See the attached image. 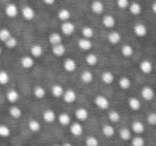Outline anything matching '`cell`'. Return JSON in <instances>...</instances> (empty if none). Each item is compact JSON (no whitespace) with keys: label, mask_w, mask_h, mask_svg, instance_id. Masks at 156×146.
I'll return each instance as SVG.
<instances>
[{"label":"cell","mask_w":156,"mask_h":146,"mask_svg":"<svg viewBox=\"0 0 156 146\" xmlns=\"http://www.w3.org/2000/svg\"><path fill=\"white\" fill-rule=\"evenodd\" d=\"M43 1H44V3H46V5H54L56 0H43Z\"/></svg>","instance_id":"obj_48"},{"label":"cell","mask_w":156,"mask_h":146,"mask_svg":"<svg viewBox=\"0 0 156 146\" xmlns=\"http://www.w3.org/2000/svg\"><path fill=\"white\" fill-rule=\"evenodd\" d=\"M132 130L137 134H141L144 131V125L139 120H135L132 124Z\"/></svg>","instance_id":"obj_23"},{"label":"cell","mask_w":156,"mask_h":146,"mask_svg":"<svg viewBox=\"0 0 156 146\" xmlns=\"http://www.w3.org/2000/svg\"><path fill=\"white\" fill-rule=\"evenodd\" d=\"M54 146H61V145H59V144H56V145H54Z\"/></svg>","instance_id":"obj_52"},{"label":"cell","mask_w":156,"mask_h":146,"mask_svg":"<svg viewBox=\"0 0 156 146\" xmlns=\"http://www.w3.org/2000/svg\"><path fill=\"white\" fill-rule=\"evenodd\" d=\"M91 10L95 14H102L104 12V3L101 0H94L91 3Z\"/></svg>","instance_id":"obj_9"},{"label":"cell","mask_w":156,"mask_h":146,"mask_svg":"<svg viewBox=\"0 0 156 146\" xmlns=\"http://www.w3.org/2000/svg\"><path fill=\"white\" fill-rule=\"evenodd\" d=\"M69 131L75 137H79V135L83 134V125L80 123H73V124L69 126Z\"/></svg>","instance_id":"obj_4"},{"label":"cell","mask_w":156,"mask_h":146,"mask_svg":"<svg viewBox=\"0 0 156 146\" xmlns=\"http://www.w3.org/2000/svg\"><path fill=\"white\" fill-rule=\"evenodd\" d=\"M119 86L122 90H127L130 86V79L128 77H121L119 80Z\"/></svg>","instance_id":"obj_35"},{"label":"cell","mask_w":156,"mask_h":146,"mask_svg":"<svg viewBox=\"0 0 156 146\" xmlns=\"http://www.w3.org/2000/svg\"><path fill=\"white\" fill-rule=\"evenodd\" d=\"M63 67H64V69L66 71L72 73V71H74L77 68V64H76V61L74 60V59L69 58L64 60V62H63Z\"/></svg>","instance_id":"obj_6"},{"label":"cell","mask_w":156,"mask_h":146,"mask_svg":"<svg viewBox=\"0 0 156 146\" xmlns=\"http://www.w3.org/2000/svg\"><path fill=\"white\" fill-rule=\"evenodd\" d=\"M9 114H10V115H11L13 118H20V116L23 115V111L20 110V108L16 107V106H13V107L10 108Z\"/></svg>","instance_id":"obj_30"},{"label":"cell","mask_w":156,"mask_h":146,"mask_svg":"<svg viewBox=\"0 0 156 146\" xmlns=\"http://www.w3.org/2000/svg\"><path fill=\"white\" fill-rule=\"evenodd\" d=\"M28 128L30 129L32 132H39L41 130V124L37 122V120H31L28 123Z\"/></svg>","instance_id":"obj_29"},{"label":"cell","mask_w":156,"mask_h":146,"mask_svg":"<svg viewBox=\"0 0 156 146\" xmlns=\"http://www.w3.org/2000/svg\"><path fill=\"white\" fill-rule=\"evenodd\" d=\"M86 62H87L88 65H91V66L95 65L96 63H98V57H96V54H89L87 57H86Z\"/></svg>","instance_id":"obj_42"},{"label":"cell","mask_w":156,"mask_h":146,"mask_svg":"<svg viewBox=\"0 0 156 146\" xmlns=\"http://www.w3.org/2000/svg\"><path fill=\"white\" fill-rule=\"evenodd\" d=\"M81 33H83V36L85 37V39H88L90 40L91 37H93L94 35V31L93 29L91 28V27H83V30H81Z\"/></svg>","instance_id":"obj_37"},{"label":"cell","mask_w":156,"mask_h":146,"mask_svg":"<svg viewBox=\"0 0 156 146\" xmlns=\"http://www.w3.org/2000/svg\"><path fill=\"white\" fill-rule=\"evenodd\" d=\"M10 36H11V32H10L9 29L7 28L0 29V41H2L5 43Z\"/></svg>","instance_id":"obj_40"},{"label":"cell","mask_w":156,"mask_h":146,"mask_svg":"<svg viewBox=\"0 0 156 146\" xmlns=\"http://www.w3.org/2000/svg\"><path fill=\"white\" fill-rule=\"evenodd\" d=\"M94 103H95L96 107L100 108L101 110H107L109 108V106H110L109 100L105 96H103V95L96 96L95 98H94Z\"/></svg>","instance_id":"obj_1"},{"label":"cell","mask_w":156,"mask_h":146,"mask_svg":"<svg viewBox=\"0 0 156 146\" xmlns=\"http://www.w3.org/2000/svg\"><path fill=\"white\" fill-rule=\"evenodd\" d=\"M86 146H98V140L93 135H90L86 139Z\"/></svg>","instance_id":"obj_44"},{"label":"cell","mask_w":156,"mask_h":146,"mask_svg":"<svg viewBox=\"0 0 156 146\" xmlns=\"http://www.w3.org/2000/svg\"><path fill=\"white\" fill-rule=\"evenodd\" d=\"M102 131H103V134L107 137H111L115 134V128L111 125H104Z\"/></svg>","instance_id":"obj_32"},{"label":"cell","mask_w":156,"mask_h":146,"mask_svg":"<svg viewBox=\"0 0 156 146\" xmlns=\"http://www.w3.org/2000/svg\"><path fill=\"white\" fill-rule=\"evenodd\" d=\"M31 57L32 58H40V57L43 54V48L42 46H40L39 44H34V45L31 46Z\"/></svg>","instance_id":"obj_16"},{"label":"cell","mask_w":156,"mask_h":146,"mask_svg":"<svg viewBox=\"0 0 156 146\" xmlns=\"http://www.w3.org/2000/svg\"><path fill=\"white\" fill-rule=\"evenodd\" d=\"M57 118H58L59 123H60L62 126H67V125L71 124V116L67 113H60L57 116Z\"/></svg>","instance_id":"obj_24"},{"label":"cell","mask_w":156,"mask_h":146,"mask_svg":"<svg viewBox=\"0 0 156 146\" xmlns=\"http://www.w3.org/2000/svg\"><path fill=\"white\" fill-rule=\"evenodd\" d=\"M132 144L133 146H144V140L140 135H137V137H133Z\"/></svg>","instance_id":"obj_45"},{"label":"cell","mask_w":156,"mask_h":146,"mask_svg":"<svg viewBox=\"0 0 156 146\" xmlns=\"http://www.w3.org/2000/svg\"><path fill=\"white\" fill-rule=\"evenodd\" d=\"M22 15L26 20H32L35 17V12L31 7H24L22 10Z\"/></svg>","instance_id":"obj_3"},{"label":"cell","mask_w":156,"mask_h":146,"mask_svg":"<svg viewBox=\"0 0 156 146\" xmlns=\"http://www.w3.org/2000/svg\"><path fill=\"white\" fill-rule=\"evenodd\" d=\"M18 98H20V94H18L17 92H16L15 90H10L8 91L7 93V99L9 103H15L16 101L18 100Z\"/></svg>","instance_id":"obj_25"},{"label":"cell","mask_w":156,"mask_h":146,"mask_svg":"<svg viewBox=\"0 0 156 146\" xmlns=\"http://www.w3.org/2000/svg\"><path fill=\"white\" fill-rule=\"evenodd\" d=\"M139 67H140L141 71H142L143 74H147V75L151 73L152 69H153V65H152V63L150 62V61H147V60L141 61Z\"/></svg>","instance_id":"obj_15"},{"label":"cell","mask_w":156,"mask_h":146,"mask_svg":"<svg viewBox=\"0 0 156 146\" xmlns=\"http://www.w3.org/2000/svg\"><path fill=\"white\" fill-rule=\"evenodd\" d=\"M119 135L122 140L127 141V140H129L132 137V132H130V130L128 128H121L119 131Z\"/></svg>","instance_id":"obj_33"},{"label":"cell","mask_w":156,"mask_h":146,"mask_svg":"<svg viewBox=\"0 0 156 146\" xmlns=\"http://www.w3.org/2000/svg\"><path fill=\"white\" fill-rule=\"evenodd\" d=\"M89 116V113L88 111L85 109V108H79L75 111V117L77 118L78 120H80V122H83L86 120Z\"/></svg>","instance_id":"obj_14"},{"label":"cell","mask_w":156,"mask_h":146,"mask_svg":"<svg viewBox=\"0 0 156 146\" xmlns=\"http://www.w3.org/2000/svg\"><path fill=\"white\" fill-rule=\"evenodd\" d=\"M134 32H135V34H136L137 36L143 37V36H145V35H147V27H145V25L137 24L136 26L134 27Z\"/></svg>","instance_id":"obj_13"},{"label":"cell","mask_w":156,"mask_h":146,"mask_svg":"<svg viewBox=\"0 0 156 146\" xmlns=\"http://www.w3.org/2000/svg\"><path fill=\"white\" fill-rule=\"evenodd\" d=\"M20 65H22L24 68H31V67L34 65V59L31 56H25L20 59Z\"/></svg>","instance_id":"obj_11"},{"label":"cell","mask_w":156,"mask_h":146,"mask_svg":"<svg viewBox=\"0 0 156 146\" xmlns=\"http://www.w3.org/2000/svg\"><path fill=\"white\" fill-rule=\"evenodd\" d=\"M117 5L120 9H127L129 5V1L128 0H117Z\"/></svg>","instance_id":"obj_46"},{"label":"cell","mask_w":156,"mask_h":146,"mask_svg":"<svg viewBox=\"0 0 156 146\" xmlns=\"http://www.w3.org/2000/svg\"><path fill=\"white\" fill-rule=\"evenodd\" d=\"M121 52L122 54H123L124 57H126V58H129V57L133 56V54H134V49H133V47L130 45H123L122 46V49H121Z\"/></svg>","instance_id":"obj_34"},{"label":"cell","mask_w":156,"mask_h":146,"mask_svg":"<svg viewBox=\"0 0 156 146\" xmlns=\"http://www.w3.org/2000/svg\"><path fill=\"white\" fill-rule=\"evenodd\" d=\"M80 78H81V80H83V82H85V83H87V84L91 83V82L93 81V75H92V73L89 71H83Z\"/></svg>","instance_id":"obj_31"},{"label":"cell","mask_w":156,"mask_h":146,"mask_svg":"<svg viewBox=\"0 0 156 146\" xmlns=\"http://www.w3.org/2000/svg\"><path fill=\"white\" fill-rule=\"evenodd\" d=\"M9 80H10L9 74H8L5 71H0V84L5 85V84L9 82Z\"/></svg>","instance_id":"obj_43"},{"label":"cell","mask_w":156,"mask_h":146,"mask_svg":"<svg viewBox=\"0 0 156 146\" xmlns=\"http://www.w3.org/2000/svg\"><path fill=\"white\" fill-rule=\"evenodd\" d=\"M102 80L105 84H111L115 80V77H113V74L111 71H104L102 74Z\"/></svg>","instance_id":"obj_28"},{"label":"cell","mask_w":156,"mask_h":146,"mask_svg":"<svg viewBox=\"0 0 156 146\" xmlns=\"http://www.w3.org/2000/svg\"><path fill=\"white\" fill-rule=\"evenodd\" d=\"M5 46H7L8 48L12 49V48H15L16 46H17L18 42H17V39H16V37H14V36H12V35H11V36H10L9 39L5 42Z\"/></svg>","instance_id":"obj_39"},{"label":"cell","mask_w":156,"mask_h":146,"mask_svg":"<svg viewBox=\"0 0 156 146\" xmlns=\"http://www.w3.org/2000/svg\"><path fill=\"white\" fill-rule=\"evenodd\" d=\"M103 25L108 29L112 28L115 25V18L111 15H105L103 17Z\"/></svg>","instance_id":"obj_20"},{"label":"cell","mask_w":156,"mask_h":146,"mask_svg":"<svg viewBox=\"0 0 156 146\" xmlns=\"http://www.w3.org/2000/svg\"><path fill=\"white\" fill-rule=\"evenodd\" d=\"M92 46H93L92 42L88 39H85V37H83V39H80L78 41V47L80 48L81 50H83V51L90 50L92 48Z\"/></svg>","instance_id":"obj_10"},{"label":"cell","mask_w":156,"mask_h":146,"mask_svg":"<svg viewBox=\"0 0 156 146\" xmlns=\"http://www.w3.org/2000/svg\"><path fill=\"white\" fill-rule=\"evenodd\" d=\"M75 31V25L71 22H64L61 25V32L64 35H71Z\"/></svg>","instance_id":"obj_2"},{"label":"cell","mask_w":156,"mask_h":146,"mask_svg":"<svg viewBox=\"0 0 156 146\" xmlns=\"http://www.w3.org/2000/svg\"><path fill=\"white\" fill-rule=\"evenodd\" d=\"M128 10H129V12L133 15H139L141 13V11H142V8H141V5L138 2H135L134 1V2L129 3Z\"/></svg>","instance_id":"obj_22"},{"label":"cell","mask_w":156,"mask_h":146,"mask_svg":"<svg viewBox=\"0 0 156 146\" xmlns=\"http://www.w3.org/2000/svg\"><path fill=\"white\" fill-rule=\"evenodd\" d=\"M128 107L133 110V111H138L139 109L141 108V103L138 98L136 97H130L128 99Z\"/></svg>","instance_id":"obj_17"},{"label":"cell","mask_w":156,"mask_h":146,"mask_svg":"<svg viewBox=\"0 0 156 146\" xmlns=\"http://www.w3.org/2000/svg\"><path fill=\"white\" fill-rule=\"evenodd\" d=\"M63 93H64V89L60 84H54L51 86V94L55 97H61L63 95Z\"/></svg>","instance_id":"obj_27"},{"label":"cell","mask_w":156,"mask_h":146,"mask_svg":"<svg viewBox=\"0 0 156 146\" xmlns=\"http://www.w3.org/2000/svg\"><path fill=\"white\" fill-rule=\"evenodd\" d=\"M141 96L144 100H152L154 98V91L150 86H143L141 90Z\"/></svg>","instance_id":"obj_7"},{"label":"cell","mask_w":156,"mask_h":146,"mask_svg":"<svg viewBox=\"0 0 156 146\" xmlns=\"http://www.w3.org/2000/svg\"><path fill=\"white\" fill-rule=\"evenodd\" d=\"M11 134V130L7 125H0V137H8Z\"/></svg>","instance_id":"obj_41"},{"label":"cell","mask_w":156,"mask_h":146,"mask_svg":"<svg viewBox=\"0 0 156 146\" xmlns=\"http://www.w3.org/2000/svg\"><path fill=\"white\" fill-rule=\"evenodd\" d=\"M1 51H2V49H1V47H0V54H1Z\"/></svg>","instance_id":"obj_51"},{"label":"cell","mask_w":156,"mask_h":146,"mask_svg":"<svg viewBox=\"0 0 156 146\" xmlns=\"http://www.w3.org/2000/svg\"><path fill=\"white\" fill-rule=\"evenodd\" d=\"M33 93H34V96L39 99H42L44 96H45L46 92H45V89L43 86L39 85V86H35L34 90H33Z\"/></svg>","instance_id":"obj_38"},{"label":"cell","mask_w":156,"mask_h":146,"mask_svg":"<svg viewBox=\"0 0 156 146\" xmlns=\"http://www.w3.org/2000/svg\"><path fill=\"white\" fill-rule=\"evenodd\" d=\"M43 118L46 123H52L56 120L57 118V115L55 113L54 110L51 109H46L45 111L43 112Z\"/></svg>","instance_id":"obj_12"},{"label":"cell","mask_w":156,"mask_h":146,"mask_svg":"<svg viewBox=\"0 0 156 146\" xmlns=\"http://www.w3.org/2000/svg\"><path fill=\"white\" fill-rule=\"evenodd\" d=\"M63 99H64L65 103H73L74 101L76 100V98H77V95H76L75 91L73 90H66L64 91V93H63Z\"/></svg>","instance_id":"obj_5"},{"label":"cell","mask_w":156,"mask_h":146,"mask_svg":"<svg viewBox=\"0 0 156 146\" xmlns=\"http://www.w3.org/2000/svg\"><path fill=\"white\" fill-rule=\"evenodd\" d=\"M108 118H109V120H110V122L118 123L120 120H121V115H120L119 112L115 111V110H111V111L108 113Z\"/></svg>","instance_id":"obj_36"},{"label":"cell","mask_w":156,"mask_h":146,"mask_svg":"<svg viewBox=\"0 0 156 146\" xmlns=\"http://www.w3.org/2000/svg\"><path fill=\"white\" fill-rule=\"evenodd\" d=\"M108 41L109 43L113 44V45H117L121 41V34L117 31H112V32H109L108 34Z\"/></svg>","instance_id":"obj_19"},{"label":"cell","mask_w":156,"mask_h":146,"mask_svg":"<svg viewBox=\"0 0 156 146\" xmlns=\"http://www.w3.org/2000/svg\"><path fill=\"white\" fill-rule=\"evenodd\" d=\"M48 41H49V43L51 44V45H57V44H61V42H62V37H61L60 33L54 32L49 35Z\"/></svg>","instance_id":"obj_26"},{"label":"cell","mask_w":156,"mask_h":146,"mask_svg":"<svg viewBox=\"0 0 156 146\" xmlns=\"http://www.w3.org/2000/svg\"><path fill=\"white\" fill-rule=\"evenodd\" d=\"M152 10H153V13H156V2H153V5H152Z\"/></svg>","instance_id":"obj_49"},{"label":"cell","mask_w":156,"mask_h":146,"mask_svg":"<svg viewBox=\"0 0 156 146\" xmlns=\"http://www.w3.org/2000/svg\"><path fill=\"white\" fill-rule=\"evenodd\" d=\"M61 146H73V145H72L71 143H64L63 145H61Z\"/></svg>","instance_id":"obj_50"},{"label":"cell","mask_w":156,"mask_h":146,"mask_svg":"<svg viewBox=\"0 0 156 146\" xmlns=\"http://www.w3.org/2000/svg\"><path fill=\"white\" fill-rule=\"evenodd\" d=\"M58 18L63 23L69 22V19L71 18V11L69 9H61L58 12Z\"/></svg>","instance_id":"obj_21"},{"label":"cell","mask_w":156,"mask_h":146,"mask_svg":"<svg viewBox=\"0 0 156 146\" xmlns=\"http://www.w3.org/2000/svg\"><path fill=\"white\" fill-rule=\"evenodd\" d=\"M5 14L9 16V17L14 18V17H16V16H17L18 9H17V7L14 5V3H9V5H7V7H5Z\"/></svg>","instance_id":"obj_8"},{"label":"cell","mask_w":156,"mask_h":146,"mask_svg":"<svg viewBox=\"0 0 156 146\" xmlns=\"http://www.w3.org/2000/svg\"><path fill=\"white\" fill-rule=\"evenodd\" d=\"M147 123L150 125H155L156 124V113H151L147 115Z\"/></svg>","instance_id":"obj_47"},{"label":"cell","mask_w":156,"mask_h":146,"mask_svg":"<svg viewBox=\"0 0 156 146\" xmlns=\"http://www.w3.org/2000/svg\"><path fill=\"white\" fill-rule=\"evenodd\" d=\"M52 54L57 57H62L65 54V47L62 43L61 44H57V45H52Z\"/></svg>","instance_id":"obj_18"}]
</instances>
